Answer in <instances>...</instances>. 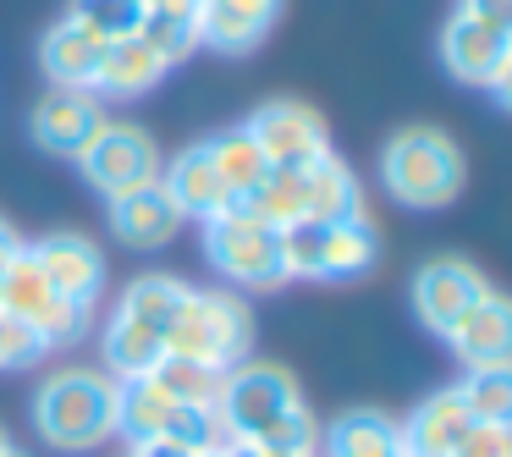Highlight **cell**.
Segmentation results:
<instances>
[{"instance_id": "6da1fadb", "label": "cell", "mask_w": 512, "mask_h": 457, "mask_svg": "<svg viewBox=\"0 0 512 457\" xmlns=\"http://www.w3.org/2000/svg\"><path fill=\"white\" fill-rule=\"evenodd\" d=\"M28 419L50 452H105L116 441V380L94 364H61L34 386Z\"/></svg>"}, {"instance_id": "7a4b0ae2", "label": "cell", "mask_w": 512, "mask_h": 457, "mask_svg": "<svg viewBox=\"0 0 512 457\" xmlns=\"http://www.w3.org/2000/svg\"><path fill=\"white\" fill-rule=\"evenodd\" d=\"M380 188L408 210H446L463 193V149L430 122L397 127L380 144Z\"/></svg>"}, {"instance_id": "3957f363", "label": "cell", "mask_w": 512, "mask_h": 457, "mask_svg": "<svg viewBox=\"0 0 512 457\" xmlns=\"http://www.w3.org/2000/svg\"><path fill=\"white\" fill-rule=\"evenodd\" d=\"M254 347V314H248V298L232 287H188L171 314L166 331V353L193 358V364L210 369H232L248 358Z\"/></svg>"}, {"instance_id": "277c9868", "label": "cell", "mask_w": 512, "mask_h": 457, "mask_svg": "<svg viewBox=\"0 0 512 457\" xmlns=\"http://www.w3.org/2000/svg\"><path fill=\"white\" fill-rule=\"evenodd\" d=\"M199 248L210 259V270L221 281H232V292H270L281 287V248L276 226H265L259 215H248L243 204L221 210L215 221H199Z\"/></svg>"}, {"instance_id": "5b68a950", "label": "cell", "mask_w": 512, "mask_h": 457, "mask_svg": "<svg viewBox=\"0 0 512 457\" xmlns=\"http://www.w3.org/2000/svg\"><path fill=\"white\" fill-rule=\"evenodd\" d=\"M0 314L23 320L28 331L50 347V353H56V347L83 342V336H89V325H94V309L61 298V292L45 281V270L28 259V243L6 259V270H0Z\"/></svg>"}, {"instance_id": "8992f818", "label": "cell", "mask_w": 512, "mask_h": 457, "mask_svg": "<svg viewBox=\"0 0 512 457\" xmlns=\"http://www.w3.org/2000/svg\"><path fill=\"white\" fill-rule=\"evenodd\" d=\"M160 144L149 127L138 122H111L105 116L100 127H94V138L78 149V171L83 182H89L94 193H105V204L122 199V193L144 188V182H160Z\"/></svg>"}, {"instance_id": "52a82bcc", "label": "cell", "mask_w": 512, "mask_h": 457, "mask_svg": "<svg viewBox=\"0 0 512 457\" xmlns=\"http://www.w3.org/2000/svg\"><path fill=\"white\" fill-rule=\"evenodd\" d=\"M298 402H303V391H298V380H292V369L243 358V364L226 369L221 397H215V413H221V424L232 430V441L248 446L254 435H265L281 413L298 408Z\"/></svg>"}, {"instance_id": "ba28073f", "label": "cell", "mask_w": 512, "mask_h": 457, "mask_svg": "<svg viewBox=\"0 0 512 457\" xmlns=\"http://www.w3.org/2000/svg\"><path fill=\"white\" fill-rule=\"evenodd\" d=\"M441 61L457 83L468 89H490L496 105H507L512 89V28L496 23H474V17H446L441 28Z\"/></svg>"}, {"instance_id": "9c48e42d", "label": "cell", "mask_w": 512, "mask_h": 457, "mask_svg": "<svg viewBox=\"0 0 512 457\" xmlns=\"http://www.w3.org/2000/svg\"><path fill=\"white\" fill-rule=\"evenodd\" d=\"M243 127L254 133V144L265 149L270 171H303L320 155H331V127H325V116L303 100H270V105H259Z\"/></svg>"}, {"instance_id": "30bf717a", "label": "cell", "mask_w": 512, "mask_h": 457, "mask_svg": "<svg viewBox=\"0 0 512 457\" xmlns=\"http://www.w3.org/2000/svg\"><path fill=\"white\" fill-rule=\"evenodd\" d=\"M485 292H490L485 270L468 265V259H457V254L424 259V265L413 270V292H408V298H413V320H419L430 336H446L479 298H485Z\"/></svg>"}, {"instance_id": "8fae6325", "label": "cell", "mask_w": 512, "mask_h": 457, "mask_svg": "<svg viewBox=\"0 0 512 457\" xmlns=\"http://www.w3.org/2000/svg\"><path fill=\"white\" fill-rule=\"evenodd\" d=\"M28 259L45 270V281L61 292V298L83 303V309H100L105 281H111V265H105V248L83 232H50L39 243H28Z\"/></svg>"}, {"instance_id": "7c38bea8", "label": "cell", "mask_w": 512, "mask_h": 457, "mask_svg": "<svg viewBox=\"0 0 512 457\" xmlns=\"http://www.w3.org/2000/svg\"><path fill=\"white\" fill-rule=\"evenodd\" d=\"M441 342L452 347L463 375H474V369H512V309H507V298L490 287Z\"/></svg>"}, {"instance_id": "4fadbf2b", "label": "cell", "mask_w": 512, "mask_h": 457, "mask_svg": "<svg viewBox=\"0 0 512 457\" xmlns=\"http://www.w3.org/2000/svg\"><path fill=\"white\" fill-rule=\"evenodd\" d=\"M105 122V100L89 89H50L45 100L34 105V144L45 155H61V160H78V149L94 138V127Z\"/></svg>"}, {"instance_id": "5bb4252c", "label": "cell", "mask_w": 512, "mask_h": 457, "mask_svg": "<svg viewBox=\"0 0 512 457\" xmlns=\"http://www.w3.org/2000/svg\"><path fill=\"white\" fill-rule=\"evenodd\" d=\"M281 0H199V45L215 56H248L270 39Z\"/></svg>"}, {"instance_id": "9a60e30c", "label": "cell", "mask_w": 512, "mask_h": 457, "mask_svg": "<svg viewBox=\"0 0 512 457\" xmlns=\"http://www.w3.org/2000/svg\"><path fill=\"white\" fill-rule=\"evenodd\" d=\"M468 430H474V413H468L463 391L441 386L402 419V452L408 457H452Z\"/></svg>"}, {"instance_id": "2e32d148", "label": "cell", "mask_w": 512, "mask_h": 457, "mask_svg": "<svg viewBox=\"0 0 512 457\" xmlns=\"http://www.w3.org/2000/svg\"><path fill=\"white\" fill-rule=\"evenodd\" d=\"M160 182H166V193L177 199L182 221H215L221 210H232V204H237L204 144H188L182 155H171L166 166H160Z\"/></svg>"}, {"instance_id": "e0dca14e", "label": "cell", "mask_w": 512, "mask_h": 457, "mask_svg": "<svg viewBox=\"0 0 512 457\" xmlns=\"http://www.w3.org/2000/svg\"><path fill=\"white\" fill-rule=\"evenodd\" d=\"M182 210L166 193V182H144V188L111 199V232L122 237L127 248H166L171 237L182 232Z\"/></svg>"}, {"instance_id": "ac0fdd59", "label": "cell", "mask_w": 512, "mask_h": 457, "mask_svg": "<svg viewBox=\"0 0 512 457\" xmlns=\"http://www.w3.org/2000/svg\"><path fill=\"white\" fill-rule=\"evenodd\" d=\"M100 61H105V39H94L83 23L61 17L56 28H45L39 39V67H45L50 89H89L100 78Z\"/></svg>"}, {"instance_id": "d6986e66", "label": "cell", "mask_w": 512, "mask_h": 457, "mask_svg": "<svg viewBox=\"0 0 512 457\" xmlns=\"http://www.w3.org/2000/svg\"><path fill=\"white\" fill-rule=\"evenodd\" d=\"M298 177H303V221H353V215H369L364 188H358L353 166L336 149L320 155L314 166H303Z\"/></svg>"}, {"instance_id": "ffe728a7", "label": "cell", "mask_w": 512, "mask_h": 457, "mask_svg": "<svg viewBox=\"0 0 512 457\" xmlns=\"http://www.w3.org/2000/svg\"><path fill=\"white\" fill-rule=\"evenodd\" d=\"M166 61L155 56V50L144 45V39H116V45H105V61H100V78H94V94L100 100H144L149 89H160V78H166Z\"/></svg>"}, {"instance_id": "44dd1931", "label": "cell", "mask_w": 512, "mask_h": 457, "mask_svg": "<svg viewBox=\"0 0 512 457\" xmlns=\"http://www.w3.org/2000/svg\"><path fill=\"white\" fill-rule=\"evenodd\" d=\"M320 457H408L402 424L375 408H353L336 424H320Z\"/></svg>"}, {"instance_id": "7402d4cb", "label": "cell", "mask_w": 512, "mask_h": 457, "mask_svg": "<svg viewBox=\"0 0 512 457\" xmlns=\"http://www.w3.org/2000/svg\"><path fill=\"white\" fill-rule=\"evenodd\" d=\"M380 259V237L369 215H353V221H320V281H347L364 276Z\"/></svg>"}, {"instance_id": "603a6c76", "label": "cell", "mask_w": 512, "mask_h": 457, "mask_svg": "<svg viewBox=\"0 0 512 457\" xmlns=\"http://www.w3.org/2000/svg\"><path fill=\"white\" fill-rule=\"evenodd\" d=\"M138 39H144L166 67L188 61L193 50H199V0H155V6H144Z\"/></svg>"}, {"instance_id": "cb8c5ba5", "label": "cell", "mask_w": 512, "mask_h": 457, "mask_svg": "<svg viewBox=\"0 0 512 457\" xmlns=\"http://www.w3.org/2000/svg\"><path fill=\"white\" fill-rule=\"evenodd\" d=\"M204 149H210L215 171H221V182L232 188V199H237V204H243L248 193H254L259 182L270 177V160H265V149L254 144V133H248L243 122H237V127H221L215 138H204Z\"/></svg>"}, {"instance_id": "d4e9b609", "label": "cell", "mask_w": 512, "mask_h": 457, "mask_svg": "<svg viewBox=\"0 0 512 457\" xmlns=\"http://www.w3.org/2000/svg\"><path fill=\"white\" fill-rule=\"evenodd\" d=\"M149 380H155V386L166 391V397L177 402V408H215L226 369H210V364H193V358L166 353L155 369H149Z\"/></svg>"}, {"instance_id": "484cf974", "label": "cell", "mask_w": 512, "mask_h": 457, "mask_svg": "<svg viewBox=\"0 0 512 457\" xmlns=\"http://www.w3.org/2000/svg\"><path fill=\"white\" fill-rule=\"evenodd\" d=\"M182 292H188V281L149 270V276H138L133 287H127L122 298H116V309L133 314L138 325H149L155 336H166V331H171V314H177V303H182Z\"/></svg>"}, {"instance_id": "4316f807", "label": "cell", "mask_w": 512, "mask_h": 457, "mask_svg": "<svg viewBox=\"0 0 512 457\" xmlns=\"http://www.w3.org/2000/svg\"><path fill=\"white\" fill-rule=\"evenodd\" d=\"M254 457H320V419L309 413V402H298L292 413H281L265 435L248 441Z\"/></svg>"}, {"instance_id": "83f0119b", "label": "cell", "mask_w": 512, "mask_h": 457, "mask_svg": "<svg viewBox=\"0 0 512 457\" xmlns=\"http://www.w3.org/2000/svg\"><path fill=\"white\" fill-rule=\"evenodd\" d=\"M243 210L259 215L265 226H276V232L292 221H303V177L298 171H270V177L243 199Z\"/></svg>"}, {"instance_id": "f1b7e54d", "label": "cell", "mask_w": 512, "mask_h": 457, "mask_svg": "<svg viewBox=\"0 0 512 457\" xmlns=\"http://www.w3.org/2000/svg\"><path fill=\"white\" fill-rule=\"evenodd\" d=\"M72 23H83L94 39L116 45V39H133L138 23H144V6L138 0H72Z\"/></svg>"}, {"instance_id": "f546056e", "label": "cell", "mask_w": 512, "mask_h": 457, "mask_svg": "<svg viewBox=\"0 0 512 457\" xmlns=\"http://www.w3.org/2000/svg\"><path fill=\"white\" fill-rule=\"evenodd\" d=\"M474 419H512V369H474L457 380Z\"/></svg>"}, {"instance_id": "4dcf8cb0", "label": "cell", "mask_w": 512, "mask_h": 457, "mask_svg": "<svg viewBox=\"0 0 512 457\" xmlns=\"http://www.w3.org/2000/svg\"><path fill=\"white\" fill-rule=\"evenodd\" d=\"M39 358H50V347L39 342L23 320L0 314V375H12V369H34Z\"/></svg>"}, {"instance_id": "1f68e13d", "label": "cell", "mask_w": 512, "mask_h": 457, "mask_svg": "<svg viewBox=\"0 0 512 457\" xmlns=\"http://www.w3.org/2000/svg\"><path fill=\"white\" fill-rule=\"evenodd\" d=\"M452 457H512V419H474Z\"/></svg>"}, {"instance_id": "d6a6232c", "label": "cell", "mask_w": 512, "mask_h": 457, "mask_svg": "<svg viewBox=\"0 0 512 457\" xmlns=\"http://www.w3.org/2000/svg\"><path fill=\"white\" fill-rule=\"evenodd\" d=\"M452 12H457V17H474V23L512 28V0H457Z\"/></svg>"}, {"instance_id": "836d02e7", "label": "cell", "mask_w": 512, "mask_h": 457, "mask_svg": "<svg viewBox=\"0 0 512 457\" xmlns=\"http://www.w3.org/2000/svg\"><path fill=\"white\" fill-rule=\"evenodd\" d=\"M17 248H23V237H17V226H12V221H0V270H6V259H12Z\"/></svg>"}, {"instance_id": "e575fe53", "label": "cell", "mask_w": 512, "mask_h": 457, "mask_svg": "<svg viewBox=\"0 0 512 457\" xmlns=\"http://www.w3.org/2000/svg\"><path fill=\"white\" fill-rule=\"evenodd\" d=\"M6 452H12V435H6V430H0V457H6Z\"/></svg>"}, {"instance_id": "d590c367", "label": "cell", "mask_w": 512, "mask_h": 457, "mask_svg": "<svg viewBox=\"0 0 512 457\" xmlns=\"http://www.w3.org/2000/svg\"><path fill=\"white\" fill-rule=\"evenodd\" d=\"M6 457H23V452H17V446H12V452H6Z\"/></svg>"}, {"instance_id": "8d00e7d4", "label": "cell", "mask_w": 512, "mask_h": 457, "mask_svg": "<svg viewBox=\"0 0 512 457\" xmlns=\"http://www.w3.org/2000/svg\"><path fill=\"white\" fill-rule=\"evenodd\" d=\"M138 6H155V0H138Z\"/></svg>"}]
</instances>
